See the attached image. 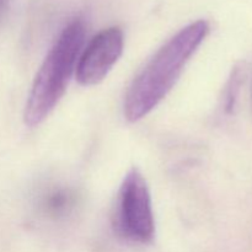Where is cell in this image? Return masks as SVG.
Masks as SVG:
<instances>
[{
    "label": "cell",
    "instance_id": "2",
    "mask_svg": "<svg viewBox=\"0 0 252 252\" xmlns=\"http://www.w3.org/2000/svg\"><path fill=\"white\" fill-rule=\"evenodd\" d=\"M85 24L75 19L66 25L42 63L29 94L24 120L29 127L43 122L64 95L85 41Z\"/></svg>",
    "mask_w": 252,
    "mask_h": 252
},
{
    "label": "cell",
    "instance_id": "6",
    "mask_svg": "<svg viewBox=\"0 0 252 252\" xmlns=\"http://www.w3.org/2000/svg\"><path fill=\"white\" fill-rule=\"evenodd\" d=\"M11 0H0V20L6 15Z\"/></svg>",
    "mask_w": 252,
    "mask_h": 252
},
{
    "label": "cell",
    "instance_id": "1",
    "mask_svg": "<svg viewBox=\"0 0 252 252\" xmlns=\"http://www.w3.org/2000/svg\"><path fill=\"white\" fill-rule=\"evenodd\" d=\"M208 32L207 21L192 22L167 41L145 64L126 94L125 117L129 122L142 120L161 102Z\"/></svg>",
    "mask_w": 252,
    "mask_h": 252
},
{
    "label": "cell",
    "instance_id": "3",
    "mask_svg": "<svg viewBox=\"0 0 252 252\" xmlns=\"http://www.w3.org/2000/svg\"><path fill=\"white\" fill-rule=\"evenodd\" d=\"M115 228L122 238L138 244L154 239L155 223L152 198L142 172L133 167L123 179L115 209Z\"/></svg>",
    "mask_w": 252,
    "mask_h": 252
},
{
    "label": "cell",
    "instance_id": "4",
    "mask_svg": "<svg viewBox=\"0 0 252 252\" xmlns=\"http://www.w3.org/2000/svg\"><path fill=\"white\" fill-rule=\"evenodd\" d=\"M123 46V32L118 27H108L98 32L78 59L76 80L79 84L91 86L101 83L122 56Z\"/></svg>",
    "mask_w": 252,
    "mask_h": 252
},
{
    "label": "cell",
    "instance_id": "5",
    "mask_svg": "<svg viewBox=\"0 0 252 252\" xmlns=\"http://www.w3.org/2000/svg\"><path fill=\"white\" fill-rule=\"evenodd\" d=\"M74 206V196L65 189H56L48 193L43 202L46 213L52 217H61L68 214Z\"/></svg>",
    "mask_w": 252,
    "mask_h": 252
}]
</instances>
